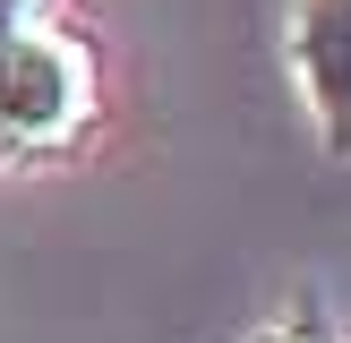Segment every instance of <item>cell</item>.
Here are the masks:
<instances>
[{"instance_id": "277c9868", "label": "cell", "mask_w": 351, "mask_h": 343, "mask_svg": "<svg viewBox=\"0 0 351 343\" xmlns=\"http://www.w3.org/2000/svg\"><path fill=\"white\" fill-rule=\"evenodd\" d=\"M43 17V0H0V26H34Z\"/></svg>"}, {"instance_id": "7a4b0ae2", "label": "cell", "mask_w": 351, "mask_h": 343, "mask_svg": "<svg viewBox=\"0 0 351 343\" xmlns=\"http://www.w3.org/2000/svg\"><path fill=\"white\" fill-rule=\"evenodd\" d=\"M283 60H291V86L308 103L326 163H351V0H291Z\"/></svg>"}, {"instance_id": "3957f363", "label": "cell", "mask_w": 351, "mask_h": 343, "mask_svg": "<svg viewBox=\"0 0 351 343\" xmlns=\"http://www.w3.org/2000/svg\"><path fill=\"white\" fill-rule=\"evenodd\" d=\"M240 343H351L343 326H326L317 309H283V318H266V326H249Z\"/></svg>"}, {"instance_id": "6da1fadb", "label": "cell", "mask_w": 351, "mask_h": 343, "mask_svg": "<svg viewBox=\"0 0 351 343\" xmlns=\"http://www.w3.org/2000/svg\"><path fill=\"white\" fill-rule=\"evenodd\" d=\"M103 112L95 51L60 26H0V172H34L86 146Z\"/></svg>"}]
</instances>
